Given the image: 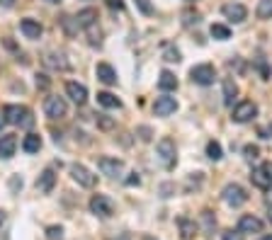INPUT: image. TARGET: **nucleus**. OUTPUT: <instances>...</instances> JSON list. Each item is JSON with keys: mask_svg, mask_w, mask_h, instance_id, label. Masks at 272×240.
Instances as JSON below:
<instances>
[{"mask_svg": "<svg viewBox=\"0 0 272 240\" xmlns=\"http://www.w3.org/2000/svg\"><path fill=\"white\" fill-rule=\"evenodd\" d=\"M139 133H141V141H148V138H151V129H148V126H141Z\"/></svg>", "mask_w": 272, "mask_h": 240, "instance_id": "ea45409f", "label": "nucleus"}, {"mask_svg": "<svg viewBox=\"0 0 272 240\" xmlns=\"http://www.w3.org/2000/svg\"><path fill=\"white\" fill-rule=\"evenodd\" d=\"M61 24L66 27V32H68V34H75V32L80 29V27H78V22H75V17H63V19H61Z\"/></svg>", "mask_w": 272, "mask_h": 240, "instance_id": "2f4dec72", "label": "nucleus"}, {"mask_svg": "<svg viewBox=\"0 0 272 240\" xmlns=\"http://www.w3.org/2000/svg\"><path fill=\"white\" fill-rule=\"evenodd\" d=\"M251 180H253V185L258 187V189H265V192L272 187V175L268 172V167H265V165H260L258 170H253Z\"/></svg>", "mask_w": 272, "mask_h": 240, "instance_id": "2eb2a0df", "label": "nucleus"}, {"mask_svg": "<svg viewBox=\"0 0 272 240\" xmlns=\"http://www.w3.org/2000/svg\"><path fill=\"white\" fill-rule=\"evenodd\" d=\"M95 75H97V80L105 83V85H114V83H117V71H114L109 63H97Z\"/></svg>", "mask_w": 272, "mask_h": 240, "instance_id": "f3484780", "label": "nucleus"}, {"mask_svg": "<svg viewBox=\"0 0 272 240\" xmlns=\"http://www.w3.org/2000/svg\"><path fill=\"white\" fill-rule=\"evenodd\" d=\"M165 61H170V63L175 61V63H178V61H180V54H178V51H168V54H165Z\"/></svg>", "mask_w": 272, "mask_h": 240, "instance_id": "4c0bfd02", "label": "nucleus"}, {"mask_svg": "<svg viewBox=\"0 0 272 240\" xmlns=\"http://www.w3.org/2000/svg\"><path fill=\"white\" fill-rule=\"evenodd\" d=\"M97 129H102V131H112L114 129V119L112 117H107V114H97Z\"/></svg>", "mask_w": 272, "mask_h": 240, "instance_id": "c85d7f7f", "label": "nucleus"}, {"mask_svg": "<svg viewBox=\"0 0 272 240\" xmlns=\"http://www.w3.org/2000/svg\"><path fill=\"white\" fill-rule=\"evenodd\" d=\"M39 148H41V138L36 136V133H29V136H24V141H22V150L24 153H39Z\"/></svg>", "mask_w": 272, "mask_h": 240, "instance_id": "5701e85b", "label": "nucleus"}, {"mask_svg": "<svg viewBox=\"0 0 272 240\" xmlns=\"http://www.w3.org/2000/svg\"><path fill=\"white\" fill-rule=\"evenodd\" d=\"M158 88H161L163 93H173V90H178V78L170 73V71H163L161 78H158Z\"/></svg>", "mask_w": 272, "mask_h": 240, "instance_id": "4be33fe9", "label": "nucleus"}, {"mask_svg": "<svg viewBox=\"0 0 272 240\" xmlns=\"http://www.w3.org/2000/svg\"><path fill=\"white\" fill-rule=\"evenodd\" d=\"M178 226H180L182 240H190L192 236H195V221H190L187 216H180V219H178Z\"/></svg>", "mask_w": 272, "mask_h": 240, "instance_id": "b1692460", "label": "nucleus"}, {"mask_svg": "<svg viewBox=\"0 0 272 240\" xmlns=\"http://www.w3.org/2000/svg\"><path fill=\"white\" fill-rule=\"evenodd\" d=\"M46 238L49 240H61L63 238V228H61V226H49V228H46Z\"/></svg>", "mask_w": 272, "mask_h": 240, "instance_id": "7c9ffc66", "label": "nucleus"}, {"mask_svg": "<svg viewBox=\"0 0 272 240\" xmlns=\"http://www.w3.org/2000/svg\"><path fill=\"white\" fill-rule=\"evenodd\" d=\"M66 100L63 97H56V95H51V97H46L44 100V114L49 117V119H63L66 117Z\"/></svg>", "mask_w": 272, "mask_h": 240, "instance_id": "423d86ee", "label": "nucleus"}, {"mask_svg": "<svg viewBox=\"0 0 272 240\" xmlns=\"http://www.w3.org/2000/svg\"><path fill=\"white\" fill-rule=\"evenodd\" d=\"M2 117L7 124H17V126H32L34 119H32V112L22 105H5L2 107Z\"/></svg>", "mask_w": 272, "mask_h": 240, "instance_id": "f257e3e1", "label": "nucleus"}, {"mask_svg": "<svg viewBox=\"0 0 272 240\" xmlns=\"http://www.w3.org/2000/svg\"><path fill=\"white\" fill-rule=\"evenodd\" d=\"M5 221H7V214H5V211H2V209H0V228H2V226H5Z\"/></svg>", "mask_w": 272, "mask_h": 240, "instance_id": "79ce46f5", "label": "nucleus"}, {"mask_svg": "<svg viewBox=\"0 0 272 240\" xmlns=\"http://www.w3.org/2000/svg\"><path fill=\"white\" fill-rule=\"evenodd\" d=\"M71 177L80 187H88V189L95 187V182H97V177H95V175H92L85 165H80V163H73V165H71Z\"/></svg>", "mask_w": 272, "mask_h": 240, "instance_id": "6e6552de", "label": "nucleus"}, {"mask_svg": "<svg viewBox=\"0 0 272 240\" xmlns=\"http://www.w3.org/2000/svg\"><path fill=\"white\" fill-rule=\"evenodd\" d=\"M221 197H224V202L229 204V206H234V209H238V206H243V204L248 202V194H246V189L241 185H226L224 187V192H221Z\"/></svg>", "mask_w": 272, "mask_h": 240, "instance_id": "39448f33", "label": "nucleus"}, {"mask_svg": "<svg viewBox=\"0 0 272 240\" xmlns=\"http://www.w3.org/2000/svg\"><path fill=\"white\" fill-rule=\"evenodd\" d=\"M255 12H258V17L260 19H270L272 17V0H260Z\"/></svg>", "mask_w": 272, "mask_h": 240, "instance_id": "bb28decb", "label": "nucleus"}, {"mask_svg": "<svg viewBox=\"0 0 272 240\" xmlns=\"http://www.w3.org/2000/svg\"><path fill=\"white\" fill-rule=\"evenodd\" d=\"M15 150H17V136H15V133H5V136H0V158H2V160L12 158Z\"/></svg>", "mask_w": 272, "mask_h": 240, "instance_id": "4468645a", "label": "nucleus"}, {"mask_svg": "<svg viewBox=\"0 0 272 240\" xmlns=\"http://www.w3.org/2000/svg\"><path fill=\"white\" fill-rule=\"evenodd\" d=\"M221 90H224V105H226V107H231V105H234V100L238 97V85L234 83V78H226V80L221 83Z\"/></svg>", "mask_w": 272, "mask_h": 240, "instance_id": "aec40b11", "label": "nucleus"}, {"mask_svg": "<svg viewBox=\"0 0 272 240\" xmlns=\"http://www.w3.org/2000/svg\"><path fill=\"white\" fill-rule=\"evenodd\" d=\"M56 185V172H54V167H46L39 177H36V189L41 192V194H49L51 189H54Z\"/></svg>", "mask_w": 272, "mask_h": 240, "instance_id": "ddd939ff", "label": "nucleus"}, {"mask_svg": "<svg viewBox=\"0 0 272 240\" xmlns=\"http://www.w3.org/2000/svg\"><path fill=\"white\" fill-rule=\"evenodd\" d=\"M19 29H22V34H24L27 39H39L41 37V32H44V27H41L36 19H29V17L19 22Z\"/></svg>", "mask_w": 272, "mask_h": 240, "instance_id": "a211bd4d", "label": "nucleus"}, {"mask_svg": "<svg viewBox=\"0 0 272 240\" xmlns=\"http://www.w3.org/2000/svg\"><path fill=\"white\" fill-rule=\"evenodd\" d=\"M258 117V105L251 102V100H243V102H238L234 112H231V119L236 121V124H246V121H251Z\"/></svg>", "mask_w": 272, "mask_h": 240, "instance_id": "20e7f679", "label": "nucleus"}, {"mask_svg": "<svg viewBox=\"0 0 272 240\" xmlns=\"http://www.w3.org/2000/svg\"><path fill=\"white\" fill-rule=\"evenodd\" d=\"M202 223H204V231L212 236V231H214V226H217L214 216H212V211H202Z\"/></svg>", "mask_w": 272, "mask_h": 240, "instance_id": "c756f323", "label": "nucleus"}, {"mask_svg": "<svg viewBox=\"0 0 272 240\" xmlns=\"http://www.w3.org/2000/svg\"><path fill=\"white\" fill-rule=\"evenodd\" d=\"M265 167H268V172L272 175V163H265Z\"/></svg>", "mask_w": 272, "mask_h": 240, "instance_id": "c03bdc74", "label": "nucleus"}, {"mask_svg": "<svg viewBox=\"0 0 272 240\" xmlns=\"http://www.w3.org/2000/svg\"><path fill=\"white\" fill-rule=\"evenodd\" d=\"M44 63H46L49 68H54V71H68V61H66V56L56 54V51L44 56Z\"/></svg>", "mask_w": 272, "mask_h": 240, "instance_id": "412c9836", "label": "nucleus"}, {"mask_svg": "<svg viewBox=\"0 0 272 240\" xmlns=\"http://www.w3.org/2000/svg\"><path fill=\"white\" fill-rule=\"evenodd\" d=\"M2 126H5V117H0V129H2Z\"/></svg>", "mask_w": 272, "mask_h": 240, "instance_id": "a18cd8bd", "label": "nucleus"}, {"mask_svg": "<svg viewBox=\"0 0 272 240\" xmlns=\"http://www.w3.org/2000/svg\"><path fill=\"white\" fill-rule=\"evenodd\" d=\"M221 12H224V17L231 19V22H243V19L248 17V7L241 5V2H229V5H224Z\"/></svg>", "mask_w": 272, "mask_h": 240, "instance_id": "9b49d317", "label": "nucleus"}, {"mask_svg": "<svg viewBox=\"0 0 272 240\" xmlns=\"http://www.w3.org/2000/svg\"><path fill=\"white\" fill-rule=\"evenodd\" d=\"M97 167H100L102 175H107V177H119V175L124 172V163L117 160V158H100V160H97Z\"/></svg>", "mask_w": 272, "mask_h": 240, "instance_id": "9d476101", "label": "nucleus"}, {"mask_svg": "<svg viewBox=\"0 0 272 240\" xmlns=\"http://www.w3.org/2000/svg\"><path fill=\"white\" fill-rule=\"evenodd\" d=\"M243 153H246V158H248V160H255L260 150H258V146H246V148H243Z\"/></svg>", "mask_w": 272, "mask_h": 240, "instance_id": "f704fd0d", "label": "nucleus"}, {"mask_svg": "<svg viewBox=\"0 0 272 240\" xmlns=\"http://www.w3.org/2000/svg\"><path fill=\"white\" fill-rule=\"evenodd\" d=\"M49 2H58V0H49Z\"/></svg>", "mask_w": 272, "mask_h": 240, "instance_id": "09e8293b", "label": "nucleus"}, {"mask_svg": "<svg viewBox=\"0 0 272 240\" xmlns=\"http://www.w3.org/2000/svg\"><path fill=\"white\" fill-rule=\"evenodd\" d=\"M66 95L71 97L75 105H85V100H88V88L80 85V83H66Z\"/></svg>", "mask_w": 272, "mask_h": 240, "instance_id": "dca6fc26", "label": "nucleus"}, {"mask_svg": "<svg viewBox=\"0 0 272 240\" xmlns=\"http://www.w3.org/2000/svg\"><path fill=\"white\" fill-rule=\"evenodd\" d=\"M238 231H241V233H263V221H260L258 216L246 214V216L238 219Z\"/></svg>", "mask_w": 272, "mask_h": 240, "instance_id": "f8f14e48", "label": "nucleus"}, {"mask_svg": "<svg viewBox=\"0 0 272 240\" xmlns=\"http://www.w3.org/2000/svg\"><path fill=\"white\" fill-rule=\"evenodd\" d=\"M136 5H139V10H141L144 15H153V5H151V0H136Z\"/></svg>", "mask_w": 272, "mask_h": 240, "instance_id": "473e14b6", "label": "nucleus"}, {"mask_svg": "<svg viewBox=\"0 0 272 240\" xmlns=\"http://www.w3.org/2000/svg\"><path fill=\"white\" fill-rule=\"evenodd\" d=\"M156 153H158V160H161V165H163L165 170H170V167L175 165V160H178V158H175V153H178V150H175V141L168 138V136L158 141Z\"/></svg>", "mask_w": 272, "mask_h": 240, "instance_id": "f03ea898", "label": "nucleus"}, {"mask_svg": "<svg viewBox=\"0 0 272 240\" xmlns=\"http://www.w3.org/2000/svg\"><path fill=\"white\" fill-rule=\"evenodd\" d=\"M97 102L102 105V107H107V110H114V107H122V102L114 97L112 93H97Z\"/></svg>", "mask_w": 272, "mask_h": 240, "instance_id": "393cba45", "label": "nucleus"}, {"mask_svg": "<svg viewBox=\"0 0 272 240\" xmlns=\"http://www.w3.org/2000/svg\"><path fill=\"white\" fill-rule=\"evenodd\" d=\"M258 240H272V236H263V238H258Z\"/></svg>", "mask_w": 272, "mask_h": 240, "instance_id": "49530a36", "label": "nucleus"}, {"mask_svg": "<svg viewBox=\"0 0 272 240\" xmlns=\"http://www.w3.org/2000/svg\"><path fill=\"white\" fill-rule=\"evenodd\" d=\"M105 2H107V7H112V10H119V12L127 7V5H124V0H105Z\"/></svg>", "mask_w": 272, "mask_h": 240, "instance_id": "c9c22d12", "label": "nucleus"}, {"mask_svg": "<svg viewBox=\"0 0 272 240\" xmlns=\"http://www.w3.org/2000/svg\"><path fill=\"white\" fill-rule=\"evenodd\" d=\"M214 78H217V68L212 63H200V66L190 68V80L197 85H212Z\"/></svg>", "mask_w": 272, "mask_h": 240, "instance_id": "7ed1b4c3", "label": "nucleus"}, {"mask_svg": "<svg viewBox=\"0 0 272 240\" xmlns=\"http://www.w3.org/2000/svg\"><path fill=\"white\" fill-rule=\"evenodd\" d=\"M175 110H178V100L170 97V95H161V97H156V102H153V112H156L158 117H170V114H175Z\"/></svg>", "mask_w": 272, "mask_h": 240, "instance_id": "1a4fd4ad", "label": "nucleus"}, {"mask_svg": "<svg viewBox=\"0 0 272 240\" xmlns=\"http://www.w3.org/2000/svg\"><path fill=\"white\" fill-rule=\"evenodd\" d=\"M75 22H78L80 29H90L92 24L97 22V10H95V7H85V10H80V12L75 15Z\"/></svg>", "mask_w": 272, "mask_h": 240, "instance_id": "6ab92c4d", "label": "nucleus"}, {"mask_svg": "<svg viewBox=\"0 0 272 240\" xmlns=\"http://www.w3.org/2000/svg\"><path fill=\"white\" fill-rule=\"evenodd\" d=\"M224 240H243V233L241 231H236V233L229 231V233H224Z\"/></svg>", "mask_w": 272, "mask_h": 240, "instance_id": "e433bc0d", "label": "nucleus"}, {"mask_svg": "<svg viewBox=\"0 0 272 240\" xmlns=\"http://www.w3.org/2000/svg\"><path fill=\"white\" fill-rule=\"evenodd\" d=\"M90 211L95 216H100V219H109V216L114 214V204H112V199H107L105 194H95L90 199Z\"/></svg>", "mask_w": 272, "mask_h": 240, "instance_id": "0eeeda50", "label": "nucleus"}, {"mask_svg": "<svg viewBox=\"0 0 272 240\" xmlns=\"http://www.w3.org/2000/svg\"><path fill=\"white\" fill-rule=\"evenodd\" d=\"M34 78H36L34 83H36V88H39V90H46V88H49V78H46L44 73H36Z\"/></svg>", "mask_w": 272, "mask_h": 240, "instance_id": "72a5a7b5", "label": "nucleus"}, {"mask_svg": "<svg viewBox=\"0 0 272 240\" xmlns=\"http://www.w3.org/2000/svg\"><path fill=\"white\" fill-rule=\"evenodd\" d=\"M265 204H268V206H270V209H272V187H270V189H268V197H265Z\"/></svg>", "mask_w": 272, "mask_h": 240, "instance_id": "a19ab883", "label": "nucleus"}, {"mask_svg": "<svg viewBox=\"0 0 272 240\" xmlns=\"http://www.w3.org/2000/svg\"><path fill=\"white\" fill-rule=\"evenodd\" d=\"M209 34L219 41H226V39L231 37V29L226 27V24H212V29H209Z\"/></svg>", "mask_w": 272, "mask_h": 240, "instance_id": "a878e982", "label": "nucleus"}, {"mask_svg": "<svg viewBox=\"0 0 272 240\" xmlns=\"http://www.w3.org/2000/svg\"><path fill=\"white\" fill-rule=\"evenodd\" d=\"M268 221H270V223H272V209H270V214H268Z\"/></svg>", "mask_w": 272, "mask_h": 240, "instance_id": "de8ad7c7", "label": "nucleus"}, {"mask_svg": "<svg viewBox=\"0 0 272 240\" xmlns=\"http://www.w3.org/2000/svg\"><path fill=\"white\" fill-rule=\"evenodd\" d=\"M207 158L209 160H221V146H219V141H209L207 143Z\"/></svg>", "mask_w": 272, "mask_h": 240, "instance_id": "cd10ccee", "label": "nucleus"}, {"mask_svg": "<svg viewBox=\"0 0 272 240\" xmlns=\"http://www.w3.org/2000/svg\"><path fill=\"white\" fill-rule=\"evenodd\" d=\"M139 182H141V180H139V175H136V172H131V177H127V185H129V187L139 185Z\"/></svg>", "mask_w": 272, "mask_h": 240, "instance_id": "58836bf2", "label": "nucleus"}, {"mask_svg": "<svg viewBox=\"0 0 272 240\" xmlns=\"http://www.w3.org/2000/svg\"><path fill=\"white\" fill-rule=\"evenodd\" d=\"M12 2H15V0H2V5H5V7H12Z\"/></svg>", "mask_w": 272, "mask_h": 240, "instance_id": "37998d69", "label": "nucleus"}]
</instances>
